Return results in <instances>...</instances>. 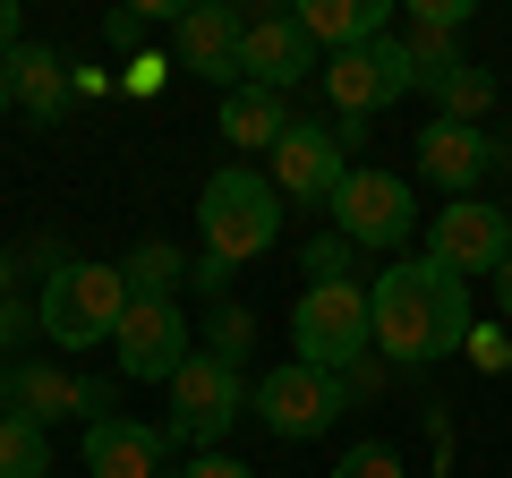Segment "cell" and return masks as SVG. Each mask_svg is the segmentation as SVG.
<instances>
[{
	"instance_id": "obj_36",
	"label": "cell",
	"mask_w": 512,
	"mask_h": 478,
	"mask_svg": "<svg viewBox=\"0 0 512 478\" xmlns=\"http://www.w3.org/2000/svg\"><path fill=\"white\" fill-rule=\"evenodd\" d=\"M9 103H18V94H9V69H0V120H9Z\"/></svg>"
},
{
	"instance_id": "obj_18",
	"label": "cell",
	"mask_w": 512,
	"mask_h": 478,
	"mask_svg": "<svg viewBox=\"0 0 512 478\" xmlns=\"http://www.w3.org/2000/svg\"><path fill=\"white\" fill-rule=\"evenodd\" d=\"M222 137L239 154H274L291 137V94H265V86H231L222 94Z\"/></svg>"
},
{
	"instance_id": "obj_2",
	"label": "cell",
	"mask_w": 512,
	"mask_h": 478,
	"mask_svg": "<svg viewBox=\"0 0 512 478\" xmlns=\"http://www.w3.org/2000/svg\"><path fill=\"white\" fill-rule=\"evenodd\" d=\"M197 231H205V248L231 257V265L265 257V248L282 239V188H274V171H214L205 197H197Z\"/></svg>"
},
{
	"instance_id": "obj_8",
	"label": "cell",
	"mask_w": 512,
	"mask_h": 478,
	"mask_svg": "<svg viewBox=\"0 0 512 478\" xmlns=\"http://www.w3.org/2000/svg\"><path fill=\"white\" fill-rule=\"evenodd\" d=\"M410 222H419L410 180H393V171H367V163L342 171V188H333V231H342L350 248H402Z\"/></svg>"
},
{
	"instance_id": "obj_13",
	"label": "cell",
	"mask_w": 512,
	"mask_h": 478,
	"mask_svg": "<svg viewBox=\"0 0 512 478\" xmlns=\"http://www.w3.org/2000/svg\"><path fill=\"white\" fill-rule=\"evenodd\" d=\"M342 137L316 129V120H291V137L274 146V188L291 205H333V188H342Z\"/></svg>"
},
{
	"instance_id": "obj_27",
	"label": "cell",
	"mask_w": 512,
	"mask_h": 478,
	"mask_svg": "<svg viewBox=\"0 0 512 478\" xmlns=\"http://www.w3.org/2000/svg\"><path fill=\"white\" fill-rule=\"evenodd\" d=\"M299 265H308L316 282H342V265H350V239H342V231H325V239H316V248H308Z\"/></svg>"
},
{
	"instance_id": "obj_29",
	"label": "cell",
	"mask_w": 512,
	"mask_h": 478,
	"mask_svg": "<svg viewBox=\"0 0 512 478\" xmlns=\"http://www.w3.org/2000/svg\"><path fill=\"white\" fill-rule=\"evenodd\" d=\"M163 77H171V60H163V52H137V60H128V77H120V86H128V94H154Z\"/></svg>"
},
{
	"instance_id": "obj_31",
	"label": "cell",
	"mask_w": 512,
	"mask_h": 478,
	"mask_svg": "<svg viewBox=\"0 0 512 478\" xmlns=\"http://www.w3.org/2000/svg\"><path fill=\"white\" fill-rule=\"evenodd\" d=\"M18 43H26V35H18V0H0V60L18 52Z\"/></svg>"
},
{
	"instance_id": "obj_5",
	"label": "cell",
	"mask_w": 512,
	"mask_h": 478,
	"mask_svg": "<svg viewBox=\"0 0 512 478\" xmlns=\"http://www.w3.org/2000/svg\"><path fill=\"white\" fill-rule=\"evenodd\" d=\"M248 410L265 419V436H282V444H308V436H325V427L350 410V376H333V368H308V359H291V368L256 376Z\"/></svg>"
},
{
	"instance_id": "obj_21",
	"label": "cell",
	"mask_w": 512,
	"mask_h": 478,
	"mask_svg": "<svg viewBox=\"0 0 512 478\" xmlns=\"http://www.w3.org/2000/svg\"><path fill=\"white\" fill-rule=\"evenodd\" d=\"M120 274H128V299H171L188 282V265H180L171 239H146V248H128V257H120Z\"/></svg>"
},
{
	"instance_id": "obj_26",
	"label": "cell",
	"mask_w": 512,
	"mask_h": 478,
	"mask_svg": "<svg viewBox=\"0 0 512 478\" xmlns=\"http://www.w3.org/2000/svg\"><path fill=\"white\" fill-rule=\"evenodd\" d=\"M461 350H470V368H487V376H504V368H512L504 325H470V342H461Z\"/></svg>"
},
{
	"instance_id": "obj_1",
	"label": "cell",
	"mask_w": 512,
	"mask_h": 478,
	"mask_svg": "<svg viewBox=\"0 0 512 478\" xmlns=\"http://www.w3.org/2000/svg\"><path fill=\"white\" fill-rule=\"evenodd\" d=\"M367 325H376V350L393 368H427V359H453L470 342V282L444 274L436 257H402L367 282Z\"/></svg>"
},
{
	"instance_id": "obj_15",
	"label": "cell",
	"mask_w": 512,
	"mask_h": 478,
	"mask_svg": "<svg viewBox=\"0 0 512 478\" xmlns=\"http://www.w3.org/2000/svg\"><path fill=\"white\" fill-rule=\"evenodd\" d=\"M171 427H137V419H86V470L94 478H163Z\"/></svg>"
},
{
	"instance_id": "obj_7",
	"label": "cell",
	"mask_w": 512,
	"mask_h": 478,
	"mask_svg": "<svg viewBox=\"0 0 512 478\" xmlns=\"http://www.w3.org/2000/svg\"><path fill=\"white\" fill-rule=\"evenodd\" d=\"M239 410H248V385H239V368H222L214 350H197V359L171 376V444H197V453H214V444L231 436Z\"/></svg>"
},
{
	"instance_id": "obj_11",
	"label": "cell",
	"mask_w": 512,
	"mask_h": 478,
	"mask_svg": "<svg viewBox=\"0 0 512 478\" xmlns=\"http://www.w3.org/2000/svg\"><path fill=\"white\" fill-rule=\"evenodd\" d=\"M427 257L444 265V274H495V265L512 257V222L495 197H453L436 222H427Z\"/></svg>"
},
{
	"instance_id": "obj_33",
	"label": "cell",
	"mask_w": 512,
	"mask_h": 478,
	"mask_svg": "<svg viewBox=\"0 0 512 478\" xmlns=\"http://www.w3.org/2000/svg\"><path fill=\"white\" fill-rule=\"evenodd\" d=\"M487 146H495V171H512V120H504V129L487 137Z\"/></svg>"
},
{
	"instance_id": "obj_9",
	"label": "cell",
	"mask_w": 512,
	"mask_h": 478,
	"mask_svg": "<svg viewBox=\"0 0 512 478\" xmlns=\"http://www.w3.org/2000/svg\"><path fill=\"white\" fill-rule=\"evenodd\" d=\"M197 333H188L180 299H128L120 333H111V359H120V376H137V385H171V376L197 359Z\"/></svg>"
},
{
	"instance_id": "obj_12",
	"label": "cell",
	"mask_w": 512,
	"mask_h": 478,
	"mask_svg": "<svg viewBox=\"0 0 512 478\" xmlns=\"http://www.w3.org/2000/svg\"><path fill=\"white\" fill-rule=\"evenodd\" d=\"M239 35H248V18H239L231 0H197V9L171 18V69H197L231 94L239 86Z\"/></svg>"
},
{
	"instance_id": "obj_23",
	"label": "cell",
	"mask_w": 512,
	"mask_h": 478,
	"mask_svg": "<svg viewBox=\"0 0 512 478\" xmlns=\"http://www.w3.org/2000/svg\"><path fill=\"white\" fill-rule=\"evenodd\" d=\"M248 342H256V325H248V308H239V299H222V308L205 316V350H214L222 368H239V359H248Z\"/></svg>"
},
{
	"instance_id": "obj_10",
	"label": "cell",
	"mask_w": 512,
	"mask_h": 478,
	"mask_svg": "<svg viewBox=\"0 0 512 478\" xmlns=\"http://www.w3.org/2000/svg\"><path fill=\"white\" fill-rule=\"evenodd\" d=\"M299 77H325V52L308 43L299 9H248V35H239V86L291 94Z\"/></svg>"
},
{
	"instance_id": "obj_17",
	"label": "cell",
	"mask_w": 512,
	"mask_h": 478,
	"mask_svg": "<svg viewBox=\"0 0 512 478\" xmlns=\"http://www.w3.org/2000/svg\"><path fill=\"white\" fill-rule=\"evenodd\" d=\"M299 26H308L316 52H359V43H384L393 0H308V9H299Z\"/></svg>"
},
{
	"instance_id": "obj_32",
	"label": "cell",
	"mask_w": 512,
	"mask_h": 478,
	"mask_svg": "<svg viewBox=\"0 0 512 478\" xmlns=\"http://www.w3.org/2000/svg\"><path fill=\"white\" fill-rule=\"evenodd\" d=\"M495 308H504V316H512V257H504V265H495Z\"/></svg>"
},
{
	"instance_id": "obj_20",
	"label": "cell",
	"mask_w": 512,
	"mask_h": 478,
	"mask_svg": "<svg viewBox=\"0 0 512 478\" xmlns=\"http://www.w3.org/2000/svg\"><path fill=\"white\" fill-rule=\"evenodd\" d=\"M427 94H436V120H470V129H478V120L495 111V69H478V60H453V69H444Z\"/></svg>"
},
{
	"instance_id": "obj_16",
	"label": "cell",
	"mask_w": 512,
	"mask_h": 478,
	"mask_svg": "<svg viewBox=\"0 0 512 478\" xmlns=\"http://www.w3.org/2000/svg\"><path fill=\"white\" fill-rule=\"evenodd\" d=\"M0 69H9L18 111H35V120H60V111H69V94H77V69H69L60 52H43V43H18Z\"/></svg>"
},
{
	"instance_id": "obj_25",
	"label": "cell",
	"mask_w": 512,
	"mask_h": 478,
	"mask_svg": "<svg viewBox=\"0 0 512 478\" xmlns=\"http://www.w3.org/2000/svg\"><path fill=\"white\" fill-rule=\"evenodd\" d=\"M333 478H402V453H393V444H350V453L333 461Z\"/></svg>"
},
{
	"instance_id": "obj_19",
	"label": "cell",
	"mask_w": 512,
	"mask_h": 478,
	"mask_svg": "<svg viewBox=\"0 0 512 478\" xmlns=\"http://www.w3.org/2000/svg\"><path fill=\"white\" fill-rule=\"evenodd\" d=\"M9 410L18 419H35V427H52V419H86V385L77 376H60L52 359H26V368H9Z\"/></svg>"
},
{
	"instance_id": "obj_6",
	"label": "cell",
	"mask_w": 512,
	"mask_h": 478,
	"mask_svg": "<svg viewBox=\"0 0 512 478\" xmlns=\"http://www.w3.org/2000/svg\"><path fill=\"white\" fill-rule=\"evenodd\" d=\"M325 94L342 120H367V111L402 103V94H419V60H410V43H359V52H325Z\"/></svg>"
},
{
	"instance_id": "obj_28",
	"label": "cell",
	"mask_w": 512,
	"mask_h": 478,
	"mask_svg": "<svg viewBox=\"0 0 512 478\" xmlns=\"http://www.w3.org/2000/svg\"><path fill=\"white\" fill-rule=\"evenodd\" d=\"M188 282H197V291H205V299L222 308V299H231V257H214V248H205V257L188 265Z\"/></svg>"
},
{
	"instance_id": "obj_30",
	"label": "cell",
	"mask_w": 512,
	"mask_h": 478,
	"mask_svg": "<svg viewBox=\"0 0 512 478\" xmlns=\"http://www.w3.org/2000/svg\"><path fill=\"white\" fill-rule=\"evenodd\" d=\"M180 478H256V470H248V461H231V453H197Z\"/></svg>"
},
{
	"instance_id": "obj_35",
	"label": "cell",
	"mask_w": 512,
	"mask_h": 478,
	"mask_svg": "<svg viewBox=\"0 0 512 478\" xmlns=\"http://www.w3.org/2000/svg\"><path fill=\"white\" fill-rule=\"evenodd\" d=\"M9 282H18V257H9V248H0V299H9Z\"/></svg>"
},
{
	"instance_id": "obj_22",
	"label": "cell",
	"mask_w": 512,
	"mask_h": 478,
	"mask_svg": "<svg viewBox=\"0 0 512 478\" xmlns=\"http://www.w3.org/2000/svg\"><path fill=\"white\" fill-rule=\"evenodd\" d=\"M52 470V436L18 410H0V478H43Z\"/></svg>"
},
{
	"instance_id": "obj_3",
	"label": "cell",
	"mask_w": 512,
	"mask_h": 478,
	"mask_svg": "<svg viewBox=\"0 0 512 478\" xmlns=\"http://www.w3.org/2000/svg\"><path fill=\"white\" fill-rule=\"evenodd\" d=\"M120 316H128V274L120 265H60L52 282H43V299H35V325L52 333L60 350H86V342H111L120 333Z\"/></svg>"
},
{
	"instance_id": "obj_14",
	"label": "cell",
	"mask_w": 512,
	"mask_h": 478,
	"mask_svg": "<svg viewBox=\"0 0 512 478\" xmlns=\"http://www.w3.org/2000/svg\"><path fill=\"white\" fill-rule=\"evenodd\" d=\"M419 171L436 188H453V197H478V180L495 171V146H487V129H470V120H427L419 129Z\"/></svg>"
},
{
	"instance_id": "obj_4",
	"label": "cell",
	"mask_w": 512,
	"mask_h": 478,
	"mask_svg": "<svg viewBox=\"0 0 512 478\" xmlns=\"http://www.w3.org/2000/svg\"><path fill=\"white\" fill-rule=\"evenodd\" d=\"M291 359H308V368H333L350 376L376 350V325H367V291L359 282H308V299L291 308Z\"/></svg>"
},
{
	"instance_id": "obj_34",
	"label": "cell",
	"mask_w": 512,
	"mask_h": 478,
	"mask_svg": "<svg viewBox=\"0 0 512 478\" xmlns=\"http://www.w3.org/2000/svg\"><path fill=\"white\" fill-rule=\"evenodd\" d=\"M9 333H18V299H0V342H9Z\"/></svg>"
},
{
	"instance_id": "obj_24",
	"label": "cell",
	"mask_w": 512,
	"mask_h": 478,
	"mask_svg": "<svg viewBox=\"0 0 512 478\" xmlns=\"http://www.w3.org/2000/svg\"><path fill=\"white\" fill-rule=\"evenodd\" d=\"M470 26V0H410V35H444L453 43Z\"/></svg>"
}]
</instances>
